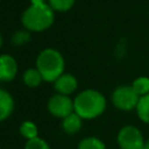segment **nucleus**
Masks as SVG:
<instances>
[{"mask_svg": "<svg viewBox=\"0 0 149 149\" xmlns=\"http://www.w3.org/2000/svg\"><path fill=\"white\" fill-rule=\"evenodd\" d=\"M106 98L97 90L87 88L76 95L73 100L74 112L84 120H91L100 116L106 109Z\"/></svg>", "mask_w": 149, "mask_h": 149, "instance_id": "f257e3e1", "label": "nucleus"}, {"mask_svg": "<svg viewBox=\"0 0 149 149\" xmlns=\"http://www.w3.org/2000/svg\"><path fill=\"white\" fill-rule=\"evenodd\" d=\"M65 62L59 51L52 48L42 50L36 58V69L40 71L44 81L54 83L64 73Z\"/></svg>", "mask_w": 149, "mask_h": 149, "instance_id": "f03ea898", "label": "nucleus"}, {"mask_svg": "<svg viewBox=\"0 0 149 149\" xmlns=\"http://www.w3.org/2000/svg\"><path fill=\"white\" fill-rule=\"evenodd\" d=\"M54 22L52 8L44 3H31L22 15V23L30 31H42L48 29Z\"/></svg>", "mask_w": 149, "mask_h": 149, "instance_id": "7ed1b4c3", "label": "nucleus"}, {"mask_svg": "<svg viewBox=\"0 0 149 149\" xmlns=\"http://www.w3.org/2000/svg\"><path fill=\"white\" fill-rule=\"evenodd\" d=\"M112 104L120 111H133L136 108L140 97L135 93L132 85H122L116 87L112 93Z\"/></svg>", "mask_w": 149, "mask_h": 149, "instance_id": "20e7f679", "label": "nucleus"}, {"mask_svg": "<svg viewBox=\"0 0 149 149\" xmlns=\"http://www.w3.org/2000/svg\"><path fill=\"white\" fill-rule=\"evenodd\" d=\"M120 149H142L144 146V139L141 130L132 125L123 126L116 136Z\"/></svg>", "mask_w": 149, "mask_h": 149, "instance_id": "39448f33", "label": "nucleus"}, {"mask_svg": "<svg viewBox=\"0 0 149 149\" xmlns=\"http://www.w3.org/2000/svg\"><path fill=\"white\" fill-rule=\"evenodd\" d=\"M47 107L51 115L59 119H64L65 116L74 112L73 100L70 98V95H64L59 93H56L49 98Z\"/></svg>", "mask_w": 149, "mask_h": 149, "instance_id": "423d86ee", "label": "nucleus"}, {"mask_svg": "<svg viewBox=\"0 0 149 149\" xmlns=\"http://www.w3.org/2000/svg\"><path fill=\"white\" fill-rule=\"evenodd\" d=\"M17 73V63L13 56L3 54L0 55V80L10 81Z\"/></svg>", "mask_w": 149, "mask_h": 149, "instance_id": "0eeeda50", "label": "nucleus"}, {"mask_svg": "<svg viewBox=\"0 0 149 149\" xmlns=\"http://www.w3.org/2000/svg\"><path fill=\"white\" fill-rule=\"evenodd\" d=\"M77 86L78 81L76 77L71 73H63L54 81V87L56 92L64 95H71L77 90Z\"/></svg>", "mask_w": 149, "mask_h": 149, "instance_id": "6e6552de", "label": "nucleus"}, {"mask_svg": "<svg viewBox=\"0 0 149 149\" xmlns=\"http://www.w3.org/2000/svg\"><path fill=\"white\" fill-rule=\"evenodd\" d=\"M14 99L9 92L0 88V122L10 116L14 111Z\"/></svg>", "mask_w": 149, "mask_h": 149, "instance_id": "1a4fd4ad", "label": "nucleus"}, {"mask_svg": "<svg viewBox=\"0 0 149 149\" xmlns=\"http://www.w3.org/2000/svg\"><path fill=\"white\" fill-rule=\"evenodd\" d=\"M81 125H83V119L76 112H72L71 114L65 116L62 121L63 130L69 135H73L78 133L81 128Z\"/></svg>", "mask_w": 149, "mask_h": 149, "instance_id": "9d476101", "label": "nucleus"}, {"mask_svg": "<svg viewBox=\"0 0 149 149\" xmlns=\"http://www.w3.org/2000/svg\"><path fill=\"white\" fill-rule=\"evenodd\" d=\"M42 80H43V78H42V76L37 69L31 68V69L26 70L23 73V83L28 87H31V88L37 87L41 85Z\"/></svg>", "mask_w": 149, "mask_h": 149, "instance_id": "9b49d317", "label": "nucleus"}, {"mask_svg": "<svg viewBox=\"0 0 149 149\" xmlns=\"http://www.w3.org/2000/svg\"><path fill=\"white\" fill-rule=\"evenodd\" d=\"M136 113L141 121L149 125V93L140 97L137 106H136Z\"/></svg>", "mask_w": 149, "mask_h": 149, "instance_id": "f8f14e48", "label": "nucleus"}, {"mask_svg": "<svg viewBox=\"0 0 149 149\" xmlns=\"http://www.w3.org/2000/svg\"><path fill=\"white\" fill-rule=\"evenodd\" d=\"M20 134L26 139V140H31L38 136V128L33 121H23L20 125Z\"/></svg>", "mask_w": 149, "mask_h": 149, "instance_id": "ddd939ff", "label": "nucleus"}, {"mask_svg": "<svg viewBox=\"0 0 149 149\" xmlns=\"http://www.w3.org/2000/svg\"><path fill=\"white\" fill-rule=\"evenodd\" d=\"M132 87L139 97H143V95L148 94L149 93V78L144 77V76L137 77L132 83Z\"/></svg>", "mask_w": 149, "mask_h": 149, "instance_id": "4468645a", "label": "nucleus"}, {"mask_svg": "<svg viewBox=\"0 0 149 149\" xmlns=\"http://www.w3.org/2000/svg\"><path fill=\"white\" fill-rule=\"evenodd\" d=\"M78 149H106V146L100 139L94 136H88V137H84L79 142Z\"/></svg>", "mask_w": 149, "mask_h": 149, "instance_id": "2eb2a0df", "label": "nucleus"}, {"mask_svg": "<svg viewBox=\"0 0 149 149\" xmlns=\"http://www.w3.org/2000/svg\"><path fill=\"white\" fill-rule=\"evenodd\" d=\"M74 3V0H49V6L58 12L69 10Z\"/></svg>", "mask_w": 149, "mask_h": 149, "instance_id": "dca6fc26", "label": "nucleus"}, {"mask_svg": "<svg viewBox=\"0 0 149 149\" xmlns=\"http://www.w3.org/2000/svg\"><path fill=\"white\" fill-rule=\"evenodd\" d=\"M24 149H50V147L44 139H41L37 136L35 139L27 140Z\"/></svg>", "mask_w": 149, "mask_h": 149, "instance_id": "f3484780", "label": "nucleus"}, {"mask_svg": "<svg viewBox=\"0 0 149 149\" xmlns=\"http://www.w3.org/2000/svg\"><path fill=\"white\" fill-rule=\"evenodd\" d=\"M30 40V35L26 30H19L12 36V43L14 45H23Z\"/></svg>", "mask_w": 149, "mask_h": 149, "instance_id": "a211bd4d", "label": "nucleus"}, {"mask_svg": "<svg viewBox=\"0 0 149 149\" xmlns=\"http://www.w3.org/2000/svg\"><path fill=\"white\" fill-rule=\"evenodd\" d=\"M45 0H31V3H38V2H44Z\"/></svg>", "mask_w": 149, "mask_h": 149, "instance_id": "6ab92c4d", "label": "nucleus"}, {"mask_svg": "<svg viewBox=\"0 0 149 149\" xmlns=\"http://www.w3.org/2000/svg\"><path fill=\"white\" fill-rule=\"evenodd\" d=\"M144 147H146L147 149H149V139H148V140L144 142Z\"/></svg>", "mask_w": 149, "mask_h": 149, "instance_id": "aec40b11", "label": "nucleus"}, {"mask_svg": "<svg viewBox=\"0 0 149 149\" xmlns=\"http://www.w3.org/2000/svg\"><path fill=\"white\" fill-rule=\"evenodd\" d=\"M2 45V37H1V35H0V47Z\"/></svg>", "mask_w": 149, "mask_h": 149, "instance_id": "412c9836", "label": "nucleus"}, {"mask_svg": "<svg viewBox=\"0 0 149 149\" xmlns=\"http://www.w3.org/2000/svg\"><path fill=\"white\" fill-rule=\"evenodd\" d=\"M142 149H147V148H146V147H144V146H143V148H142Z\"/></svg>", "mask_w": 149, "mask_h": 149, "instance_id": "4be33fe9", "label": "nucleus"}]
</instances>
